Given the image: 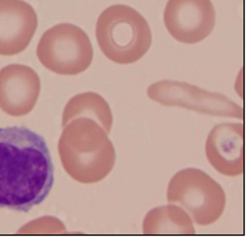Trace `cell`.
Wrapping results in <instances>:
<instances>
[{
    "label": "cell",
    "instance_id": "4",
    "mask_svg": "<svg viewBox=\"0 0 251 242\" xmlns=\"http://www.w3.org/2000/svg\"><path fill=\"white\" fill-rule=\"evenodd\" d=\"M167 200L184 209L199 226L219 220L226 206L222 185L198 168H185L171 179Z\"/></svg>",
    "mask_w": 251,
    "mask_h": 242
},
{
    "label": "cell",
    "instance_id": "12",
    "mask_svg": "<svg viewBox=\"0 0 251 242\" xmlns=\"http://www.w3.org/2000/svg\"><path fill=\"white\" fill-rule=\"evenodd\" d=\"M80 117L92 118L107 133H110L112 129L113 116L110 104L96 92L80 93L67 102L62 112V127Z\"/></svg>",
    "mask_w": 251,
    "mask_h": 242
},
{
    "label": "cell",
    "instance_id": "3",
    "mask_svg": "<svg viewBox=\"0 0 251 242\" xmlns=\"http://www.w3.org/2000/svg\"><path fill=\"white\" fill-rule=\"evenodd\" d=\"M96 40L102 53L115 64L129 65L148 52L152 31L139 11L123 4L108 6L96 23Z\"/></svg>",
    "mask_w": 251,
    "mask_h": 242
},
{
    "label": "cell",
    "instance_id": "5",
    "mask_svg": "<svg viewBox=\"0 0 251 242\" xmlns=\"http://www.w3.org/2000/svg\"><path fill=\"white\" fill-rule=\"evenodd\" d=\"M39 61L45 69L61 76L85 72L94 60V48L81 27L62 23L43 34L36 48Z\"/></svg>",
    "mask_w": 251,
    "mask_h": 242
},
{
    "label": "cell",
    "instance_id": "7",
    "mask_svg": "<svg viewBox=\"0 0 251 242\" xmlns=\"http://www.w3.org/2000/svg\"><path fill=\"white\" fill-rule=\"evenodd\" d=\"M163 18L174 40L192 45L211 34L217 14L211 0H168Z\"/></svg>",
    "mask_w": 251,
    "mask_h": 242
},
{
    "label": "cell",
    "instance_id": "11",
    "mask_svg": "<svg viewBox=\"0 0 251 242\" xmlns=\"http://www.w3.org/2000/svg\"><path fill=\"white\" fill-rule=\"evenodd\" d=\"M143 234L194 235L195 227L189 214L176 205H164L152 209L143 220Z\"/></svg>",
    "mask_w": 251,
    "mask_h": 242
},
{
    "label": "cell",
    "instance_id": "9",
    "mask_svg": "<svg viewBox=\"0 0 251 242\" xmlns=\"http://www.w3.org/2000/svg\"><path fill=\"white\" fill-rule=\"evenodd\" d=\"M206 159L225 176H240L245 169V128L243 123H220L205 142Z\"/></svg>",
    "mask_w": 251,
    "mask_h": 242
},
{
    "label": "cell",
    "instance_id": "8",
    "mask_svg": "<svg viewBox=\"0 0 251 242\" xmlns=\"http://www.w3.org/2000/svg\"><path fill=\"white\" fill-rule=\"evenodd\" d=\"M41 82L26 65H8L0 70V109L11 117L29 115L40 97Z\"/></svg>",
    "mask_w": 251,
    "mask_h": 242
},
{
    "label": "cell",
    "instance_id": "10",
    "mask_svg": "<svg viewBox=\"0 0 251 242\" xmlns=\"http://www.w3.org/2000/svg\"><path fill=\"white\" fill-rule=\"evenodd\" d=\"M38 14L24 0H0V55L23 52L38 29Z\"/></svg>",
    "mask_w": 251,
    "mask_h": 242
},
{
    "label": "cell",
    "instance_id": "13",
    "mask_svg": "<svg viewBox=\"0 0 251 242\" xmlns=\"http://www.w3.org/2000/svg\"><path fill=\"white\" fill-rule=\"evenodd\" d=\"M20 235H65L67 234L66 226L62 221L53 216H44L34 221L25 223L18 230Z\"/></svg>",
    "mask_w": 251,
    "mask_h": 242
},
{
    "label": "cell",
    "instance_id": "1",
    "mask_svg": "<svg viewBox=\"0 0 251 242\" xmlns=\"http://www.w3.org/2000/svg\"><path fill=\"white\" fill-rule=\"evenodd\" d=\"M53 180L43 137L24 127L0 128V209L27 213L49 196Z\"/></svg>",
    "mask_w": 251,
    "mask_h": 242
},
{
    "label": "cell",
    "instance_id": "6",
    "mask_svg": "<svg viewBox=\"0 0 251 242\" xmlns=\"http://www.w3.org/2000/svg\"><path fill=\"white\" fill-rule=\"evenodd\" d=\"M147 95L152 101L166 107H179L215 117L244 118L241 106L225 95L182 81H158L148 87Z\"/></svg>",
    "mask_w": 251,
    "mask_h": 242
},
{
    "label": "cell",
    "instance_id": "2",
    "mask_svg": "<svg viewBox=\"0 0 251 242\" xmlns=\"http://www.w3.org/2000/svg\"><path fill=\"white\" fill-rule=\"evenodd\" d=\"M62 128L59 155L70 178L81 184L103 180L116 163V150L108 133L87 117L73 120Z\"/></svg>",
    "mask_w": 251,
    "mask_h": 242
}]
</instances>
